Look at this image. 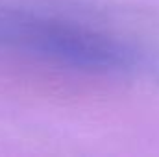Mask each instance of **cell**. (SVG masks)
Returning <instances> with one entry per match:
<instances>
[{
  "instance_id": "cell-1",
  "label": "cell",
  "mask_w": 159,
  "mask_h": 157,
  "mask_svg": "<svg viewBox=\"0 0 159 157\" xmlns=\"http://www.w3.org/2000/svg\"><path fill=\"white\" fill-rule=\"evenodd\" d=\"M0 56L80 74H117L137 61L120 37L78 19L0 4Z\"/></svg>"
}]
</instances>
